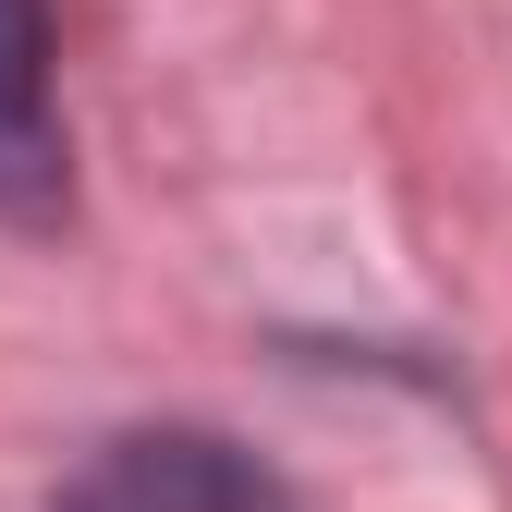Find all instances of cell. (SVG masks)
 <instances>
[{
  "label": "cell",
  "instance_id": "6da1fadb",
  "mask_svg": "<svg viewBox=\"0 0 512 512\" xmlns=\"http://www.w3.org/2000/svg\"><path fill=\"white\" fill-rule=\"evenodd\" d=\"M61 512H293V500H281V476L256 452H232L208 427H135L110 452H86Z\"/></svg>",
  "mask_w": 512,
  "mask_h": 512
},
{
  "label": "cell",
  "instance_id": "7a4b0ae2",
  "mask_svg": "<svg viewBox=\"0 0 512 512\" xmlns=\"http://www.w3.org/2000/svg\"><path fill=\"white\" fill-rule=\"evenodd\" d=\"M74 147L49 86V0H0V220H61Z\"/></svg>",
  "mask_w": 512,
  "mask_h": 512
}]
</instances>
